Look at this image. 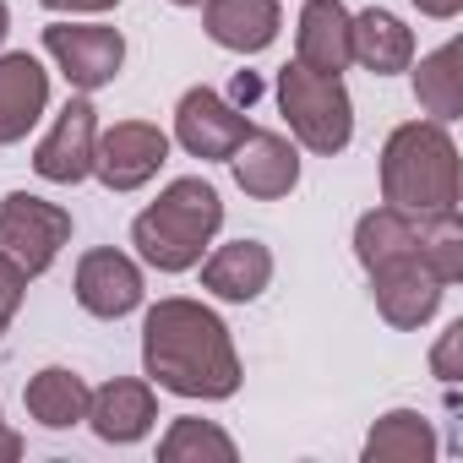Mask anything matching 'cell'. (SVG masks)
<instances>
[{"mask_svg":"<svg viewBox=\"0 0 463 463\" xmlns=\"http://www.w3.org/2000/svg\"><path fill=\"white\" fill-rule=\"evenodd\" d=\"M50 115V71L28 50H0V147L28 142V131Z\"/></svg>","mask_w":463,"mask_h":463,"instance_id":"obj_15","label":"cell"},{"mask_svg":"<svg viewBox=\"0 0 463 463\" xmlns=\"http://www.w3.org/2000/svg\"><path fill=\"white\" fill-rule=\"evenodd\" d=\"M23 300H28V273H23L17 262H6V257H0V317H6V322H17Z\"/></svg>","mask_w":463,"mask_h":463,"instance_id":"obj_26","label":"cell"},{"mask_svg":"<svg viewBox=\"0 0 463 463\" xmlns=\"http://www.w3.org/2000/svg\"><path fill=\"white\" fill-rule=\"evenodd\" d=\"M196 273H202V289L213 300H223V306H251V300H262L273 289L279 262H273V246L268 241L241 235V241H223V246L213 241L207 257L196 262Z\"/></svg>","mask_w":463,"mask_h":463,"instance_id":"obj_12","label":"cell"},{"mask_svg":"<svg viewBox=\"0 0 463 463\" xmlns=\"http://www.w3.org/2000/svg\"><path fill=\"white\" fill-rule=\"evenodd\" d=\"M142 376L191 403H223L246 382L229 322L185 295H164L142 311Z\"/></svg>","mask_w":463,"mask_h":463,"instance_id":"obj_1","label":"cell"},{"mask_svg":"<svg viewBox=\"0 0 463 463\" xmlns=\"http://www.w3.org/2000/svg\"><path fill=\"white\" fill-rule=\"evenodd\" d=\"M409 6H414L420 17H430V23H452V17L463 12V0H409Z\"/></svg>","mask_w":463,"mask_h":463,"instance_id":"obj_28","label":"cell"},{"mask_svg":"<svg viewBox=\"0 0 463 463\" xmlns=\"http://www.w3.org/2000/svg\"><path fill=\"white\" fill-rule=\"evenodd\" d=\"M202 28L229 55H262L284 33L279 0H202Z\"/></svg>","mask_w":463,"mask_h":463,"instance_id":"obj_16","label":"cell"},{"mask_svg":"<svg viewBox=\"0 0 463 463\" xmlns=\"http://www.w3.org/2000/svg\"><path fill=\"white\" fill-rule=\"evenodd\" d=\"M71 295H77V306H82L93 322H120V317H131V311L147 306V279H142V262H137L131 251L93 246V251H82V262H77Z\"/></svg>","mask_w":463,"mask_h":463,"instance_id":"obj_9","label":"cell"},{"mask_svg":"<svg viewBox=\"0 0 463 463\" xmlns=\"http://www.w3.org/2000/svg\"><path fill=\"white\" fill-rule=\"evenodd\" d=\"M223 229V196L213 180L202 175H180L158 191V202H147L131 218V246L137 262L153 273H196V262L207 257V246Z\"/></svg>","mask_w":463,"mask_h":463,"instance_id":"obj_2","label":"cell"},{"mask_svg":"<svg viewBox=\"0 0 463 463\" xmlns=\"http://www.w3.org/2000/svg\"><path fill=\"white\" fill-rule=\"evenodd\" d=\"M17 458H23V436L0 420V463H17Z\"/></svg>","mask_w":463,"mask_h":463,"instance_id":"obj_29","label":"cell"},{"mask_svg":"<svg viewBox=\"0 0 463 463\" xmlns=\"http://www.w3.org/2000/svg\"><path fill=\"white\" fill-rule=\"evenodd\" d=\"M371 279V300H376V317L392 327V333H420L425 322H436L441 300H447V284L420 262V257H403L392 268H376L365 273Z\"/></svg>","mask_w":463,"mask_h":463,"instance_id":"obj_13","label":"cell"},{"mask_svg":"<svg viewBox=\"0 0 463 463\" xmlns=\"http://www.w3.org/2000/svg\"><path fill=\"white\" fill-rule=\"evenodd\" d=\"M235 458H241V441L202 414H175L158 436V463H235Z\"/></svg>","mask_w":463,"mask_h":463,"instance_id":"obj_23","label":"cell"},{"mask_svg":"<svg viewBox=\"0 0 463 463\" xmlns=\"http://www.w3.org/2000/svg\"><path fill=\"white\" fill-rule=\"evenodd\" d=\"M223 164H229L235 185H241L251 202H284V196L300 191V175H306L295 137H284V131H262V126H251L246 142L229 153Z\"/></svg>","mask_w":463,"mask_h":463,"instance_id":"obj_11","label":"cell"},{"mask_svg":"<svg viewBox=\"0 0 463 463\" xmlns=\"http://www.w3.org/2000/svg\"><path fill=\"white\" fill-rule=\"evenodd\" d=\"M6 33H12V6L0 0V44H6Z\"/></svg>","mask_w":463,"mask_h":463,"instance_id":"obj_30","label":"cell"},{"mask_svg":"<svg viewBox=\"0 0 463 463\" xmlns=\"http://www.w3.org/2000/svg\"><path fill=\"white\" fill-rule=\"evenodd\" d=\"M420 262L447 289L463 279V229H458V218H425V229H420Z\"/></svg>","mask_w":463,"mask_h":463,"instance_id":"obj_24","label":"cell"},{"mask_svg":"<svg viewBox=\"0 0 463 463\" xmlns=\"http://www.w3.org/2000/svg\"><path fill=\"white\" fill-rule=\"evenodd\" d=\"M169 131H158L153 120H115L99 126V147H93V180L115 196H131L142 185L158 180V169L169 164Z\"/></svg>","mask_w":463,"mask_h":463,"instance_id":"obj_7","label":"cell"},{"mask_svg":"<svg viewBox=\"0 0 463 463\" xmlns=\"http://www.w3.org/2000/svg\"><path fill=\"white\" fill-rule=\"evenodd\" d=\"M251 131V115L241 104H229L218 88H185L175 104V131L169 142L202 164H223Z\"/></svg>","mask_w":463,"mask_h":463,"instance_id":"obj_8","label":"cell"},{"mask_svg":"<svg viewBox=\"0 0 463 463\" xmlns=\"http://www.w3.org/2000/svg\"><path fill=\"white\" fill-rule=\"evenodd\" d=\"M104 447H137L153 436L158 425V387L147 376H115L104 387H93L88 398V420H82Z\"/></svg>","mask_w":463,"mask_h":463,"instance_id":"obj_14","label":"cell"},{"mask_svg":"<svg viewBox=\"0 0 463 463\" xmlns=\"http://www.w3.org/2000/svg\"><path fill=\"white\" fill-rule=\"evenodd\" d=\"M420 229H425V218L398 213L387 202L371 207V213H360L354 218V262L365 273H376V268H392L403 257H420Z\"/></svg>","mask_w":463,"mask_h":463,"instance_id":"obj_19","label":"cell"},{"mask_svg":"<svg viewBox=\"0 0 463 463\" xmlns=\"http://www.w3.org/2000/svg\"><path fill=\"white\" fill-rule=\"evenodd\" d=\"M430 376H436L441 387H458V376H463V322H447V333L436 338V349H430Z\"/></svg>","mask_w":463,"mask_h":463,"instance_id":"obj_25","label":"cell"},{"mask_svg":"<svg viewBox=\"0 0 463 463\" xmlns=\"http://www.w3.org/2000/svg\"><path fill=\"white\" fill-rule=\"evenodd\" d=\"M409 71H414V104L425 109V120H441V126L463 120V44L458 39L436 44Z\"/></svg>","mask_w":463,"mask_h":463,"instance_id":"obj_21","label":"cell"},{"mask_svg":"<svg viewBox=\"0 0 463 463\" xmlns=\"http://www.w3.org/2000/svg\"><path fill=\"white\" fill-rule=\"evenodd\" d=\"M6 327H12V322H6V317H0V333H6Z\"/></svg>","mask_w":463,"mask_h":463,"instance_id":"obj_32","label":"cell"},{"mask_svg":"<svg viewBox=\"0 0 463 463\" xmlns=\"http://www.w3.org/2000/svg\"><path fill=\"white\" fill-rule=\"evenodd\" d=\"M93 147H99V109H93V93H77L55 115V126L39 137L33 175L50 185H82L93 180Z\"/></svg>","mask_w":463,"mask_h":463,"instance_id":"obj_10","label":"cell"},{"mask_svg":"<svg viewBox=\"0 0 463 463\" xmlns=\"http://www.w3.org/2000/svg\"><path fill=\"white\" fill-rule=\"evenodd\" d=\"M71 207L50 202V196H33V191H6L0 196V257L17 262L33 279H44L61 251L71 246Z\"/></svg>","mask_w":463,"mask_h":463,"instance_id":"obj_5","label":"cell"},{"mask_svg":"<svg viewBox=\"0 0 463 463\" xmlns=\"http://www.w3.org/2000/svg\"><path fill=\"white\" fill-rule=\"evenodd\" d=\"M169 6H185V12H191V6H202V0H169Z\"/></svg>","mask_w":463,"mask_h":463,"instance_id":"obj_31","label":"cell"},{"mask_svg":"<svg viewBox=\"0 0 463 463\" xmlns=\"http://www.w3.org/2000/svg\"><path fill=\"white\" fill-rule=\"evenodd\" d=\"M88 398H93V387H88L82 371H71V365H44V371H33L28 387H23L28 420L44 425V430H77V425L88 420Z\"/></svg>","mask_w":463,"mask_h":463,"instance_id":"obj_20","label":"cell"},{"mask_svg":"<svg viewBox=\"0 0 463 463\" xmlns=\"http://www.w3.org/2000/svg\"><path fill=\"white\" fill-rule=\"evenodd\" d=\"M414 28L387 12V6H365V12H349V61L371 77H398L414 66Z\"/></svg>","mask_w":463,"mask_h":463,"instance_id":"obj_17","label":"cell"},{"mask_svg":"<svg viewBox=\"0 0 463 463\" xmlns=\"http://www.w3.org/2000/svg\"><path fill=\"white\" fill-rule=\"evenodd\" d=\"M436 452H441L436 425L420 409H387V414H376V425L365 430V447H360L365 463H430Z\"/></svg>","mask_w":463,"mask_h":463,"instance_id":"obj_22","label":"cell"},{"mask_svg":"<svg viewBox=\"0 0 463 463\" xmlns=\"http://www.w3.org/2000/svg\"><path fill=\"white\" fill-rule=\"evenodd\" d=\"M50 17H109L120 12V0H39Z\"/></svg>","mask_w":463,"mask_h":463,"instance_id":"obj_27","label":"cell"},{"mask_svg":"<svg viewBox=\"0 0 463 463\" xmlns=\"http://www.w3.org/2000/svg\"><path fill=\"white\" fill-rule=\"evenodd\" d=\"M44 55L77 93H104L126 71V33L104 17H55L44 28Z\"/></svg>","mask_w":463,"mask_h":463,"instance_id":"obj_6","label":"cell"},{"mask_svg":"<svg viewBox=\"0 0 463 463\" xmlns=\"http://www.w3.org/2000/svg\"><path fill=\"white\" fill-rule=\"evenodd\" d=\"M382 202L414 218H458V142L441 120H403L382 142Z\"/></svg>","mask_w":463,"mask_h":463,"instance_id":"obj_3","label":"cell"},{"mask_svg":"<svg viewBox=\"0 0 463 463\" xmlns=\"http://www.w3.org/2000/svg\"><path fill=\"white\" fill-rule=\"evenodd\" d=\"M295 61L311 71H333L344 77L349 61V6L344 0H306L300 23H295Z\"/></svg>","mask_w":463,"mask_h":463,"instance_id":"obj_18","label":"cell"},{"mask_svg":"<svg viewBox=\"0 0 463 463\" xmlns=\"http://www.w3.org/2000/svg\"><path fill=\"white\" fill-rule=\"evenodd\" d=\"M279 109L289 120V137L300 153H317V158H338L349 142H354V99L344 88V77L333 71H311L300 61H289L279 71Z\"/></svg>","mask_w":463,"mask_h":463,"instance_id":"obj_4","label":"cell"}]
</instances>
